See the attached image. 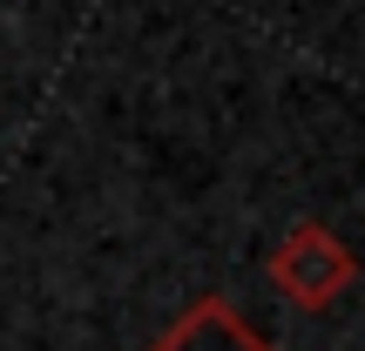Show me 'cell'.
<instances>
[{"label": "cell", "mask_w": 365, "mask_h": 351, "mask_svg": "<svg viewBox=\"0 0 365 351\" xmlns=\"http://www.w3.org/2000/svg\"><path fill=\"white\" fill-rule=\"evenodd\" d=\"M271 284L284 290L298 311H331V304L359 284V257H352V243H345L331 223L304 216V223H291V230L277 236V250H271Z\"/></svg>", "instance_id": "1"}, {"label": "cell", "mask_w": 365, "mask_h": 351, "mask_svg": "<svg viewBox=\"0 0 365 351\" xmlns=\"http://www.w3.org/2000/svg\"><path fill=\"white\" fill-rule=\"evenodd\" d=\"M149 351H277L230 298H196Z\"/></svg>", "instance_id": "2"}]
</instances>
